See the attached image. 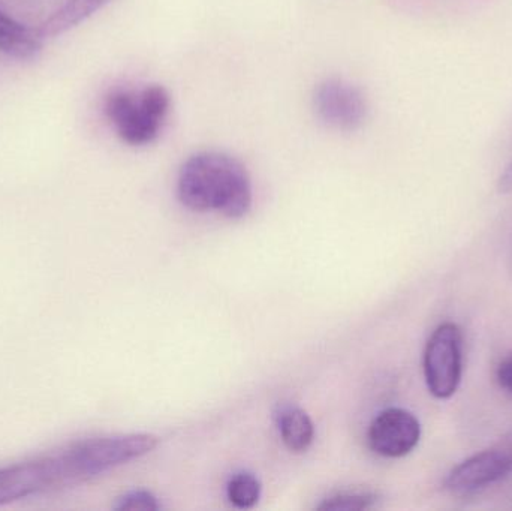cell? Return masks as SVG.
<instances>
[{
    "label": "cell",
    "mask_w": 512,
    "mask_h": 511,
    "mask_svg": "<svg viewBox=\"0 0 512 511\" xmlns=\"http://www.w3.org/2000/svg\"><path fill=\"white\" fill-rule=\"evenodd\" d=\"M496 380L507 395L512 398V359L504 360L496 371Z\"/></svg>",
    "instance_id": "obj_14"
},
{
    "label": "cell",
    "mask_w": 512,
    "mask_h": 511,
    "mask_svg": "<svg viewBox=\"0 0 512 511\" xmlns=\"http://www.w3.org/2000/svg\"><path fill=\"white\" fill-rule=\"evenodd\" d=\"M158 446V438L149 434L92 438L71 444L47 458L51 491L75 488L102 476L120 465L147 455Z\"/></svg>",
    "instance_id": "obj_2"
},
{
    "label": "cell",
    "mask_w": 512,
    "mask_h": 511,
    "mask_svg": "<svg viewBox=\"0 0 512 511\" xmlns=\"http://www.w3.org/2000/svg\"><path fill=\"white\" fill-rule=\"evenodd\" d=\"M228 500L237 509H252L261 497V483L254 474L239 473L228 483Z\"/></svg>",
    "instance_id": "obj_11"
},
{
    "label": "cell",
    "mask_w": 512,
    "mask_h": 511,
    "mask_svg": "<svg viewBox=\"0 0 512 511\" xmlns=\"http://www.w3.org/2000/svg\"><path fill=\"white\" fill-rule=\"evenodd\" d=\"M378 495L372 492H340L322 501L316 509L324 511H357L372 509Z\"/></svg>",
    "instance_id": "obj_12"
},
{
    "label": "cell",
    "mask_w": 512,
    "mask_h": 511,
    "mask_svg": "<svg viewBox=\"0 0 512 511\" xmlns=\"http://www.w3.org/2000/svg\"><path fill=\"white\" fill-rule=\"evenodd\" d=\"M42 50L38 30L18 23L0 9V51L18 60L35 59Z\"/></svg>",
    "instance_id": "obj_8"
},
{
    "label": "cell",
    "mask_w": 512,
    "mask_h": 511,
    "mask_svg": "<svg viewBox=\"0 0 512 511\" xmlns=\"http://www.w3.org/2000/svg\"><path fill=\"white\" fill-rule=\"evenodd\" d=\"M277 426L283 444L291 452L303 453L312 446L315 425L306 411L298 407H283L277 414Z\"/></svg>",
    "instance_id": "obj_10"
},
{
    "label": "cell",
    "mask_w": 512,
    "mask_h": 511,
    "mask_svg": "<svg viewBox=\"0 0 512 511\" xmlns=\"http://www.w3.org/2000/svg\"><path fill=\"white\" fill-rule=\"evenodd\" d=\"M114 509L120 511H156L159 510V504L150 492L132 491L120 497Z\"/></svg>",
    "instance_id": "obj_13"
},
{
    "label": "cell",
    "mask_w": 512,
    "mask_h": 511,
    "mask_svg": "<svg viewBox=\"0 0 512 511\" xmlns=\"http://www.w3.org/2000/svg\"><path fill=\"white\" fill-rule=\"evenodd\" d=\"M424 378L436 399H450L459 390L463 377V335L457 324H441L424 350Z\"/></svg>",
    "instance_id": "obj_4"
},
{
    "label": "cell",
    "mask_w": 512,
    "mask_h": 511,
    "mask_svg": "<svg viewBox=\"0 0 512 511\" xmlns=\"http://www.w3.org/2000/svg\"><path fill=\"white\" fill-rule=\"evenodd\" d=\"M110 2L111 0H68L63 8L54 12L47 21L38 27L39 36L44 39L63 35L86 21L87 18L92 17Z\"/></svg>",
    "instance_id": "obj_9"
},
{
    "label": "cell",
    "mask_w": 512,
    "mask_h": 511,
    "mask_svg": "<svg viewBox=\"0 0 512 511\" xmlns=\"http://www.w3.org/2000/svg\"><path fill=\"white\" fill-rule=\"evenodd\" d=\"M369 446L384 458H403L421 440V425L414 414L403 408H387L373 419L369 428Z\"/></svg>",
    "instance_id": "obj_7"
},
{
    "label": "cell",
    "mask_w": 512,
    "mask_h": 511,
    "mask_svg": "<svg viewBox=\"0 0 512 511\" xmlns=\"http://www.w3.org/2000/svg\"><path fill=\"white\" fill-rule=\"evenodd\" d=\"M315 110L319 119L331 128L351 132L367 117V102L354 84L339 78L322 81L315 92Z\"/></svg>",
    "instance_id": "obj_6"
},
{
    "label": "cell",
    "mask_w": 512,
    "mask_h": 511,
    "mask_svg": "<svg viewBox=\"0 0 512 511\" xmlns=\"http://www.w3.org/2000/svg\"><path fill=\"white\" fill-rule=\"evenodd\" d=\"M511 474L512 429L489 449L475 453L453 468L445 486L454 494H472L507 479Z\"/></svg>",
    "instance_id": "obj_5"
},
{
    "label": "cell",
    "mask_w": 512,
    "mask_h": 511,
    "mask_svg": "<svg viewBox=\"0 0 512 511\" xmlns=\"http://www.w3.org/2000/svg\"><path fill=\"white\" fill-rule=\"evenodd\" d=\"M498 191L502 195L512 194V159L510 164L502 171L501 177H499Z\"/></svg>",
    "instance_id": "obj_15"
},
{
    "label": "cell",
    "mask_w": 512,
    "mask_h": 511,
    "mask_svg": "<svg viewBox=\"0 0 512 511\" xmlns=\"http://www.w3.org/2000/svg\"><path fill=\"white\" fill-rule=\"evenodd\" d=\"M171 98L159 84L140 92L116 90L105 102V113L117 135L129 146H147L161 134L170 113Z\"/></svg>",
    "instance_id": "obj_3"
},
{
    "label": "cell",
    "mask_w": 512,
    "mask_h": 511,
    "mask_svg": "<svg viewBox=\"0 0 512 511\" xmlns=\"http://www.w3.org/2000/svg\"><path fill=\"white\" fill-rule=\"evenodd\" d=\"M180 203L194 212H218L243 218L252 207L248 170L233 156L203 152L183 164L177 180Z\"/></svg>",
    "instance_id": "obj_1"
}]
</instances>
